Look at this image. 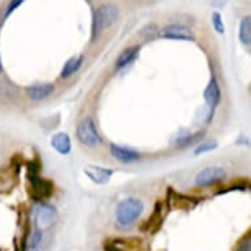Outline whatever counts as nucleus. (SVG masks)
Instances as JSON below:
<instances>
[{
  "mask_svg": "<svg viewBox=\"0 0 251 251\" xmlns=\"http://www.w3.org/2000/svg\"><path fill=\"white\" fill-rule=\"evenodd\" d=\"M144 210V202L138 199H125L116 208V220L120 226L128 227L136 223Z\"/></svg>",
  "mask_w": 251,
  "mask_h": 251,
  "instance_id": "1",
  "label": "nucleus"
},
{
  "mask_svg": "<svg viewBox=\"0 0 251 251\" xmlns=\"http://www.w3.org/2000/svg\"><path fill=\"white\" fill-rule=\"evenodd\" d=\"M120 16L119 8L115 4L105 3L95 9L94 21H92V38L98 37L104 29L115 24Z\"/></svg>",
  "mask_w": 251,
  "mask_h": 251,
  "instance_id": "2",
  "label": "nucleus"
},
{
  "mask_svg": "<svg viewBox=\"0 0 251 251\" xmlns=\"http://www.w3.org/2000/svg\"><path fill=\"white\" fill-rule=\"evenodd\" d=\"M76 137L80 144L88 146V148H96V146L101 145V137L99 136V133L96 130L95 123L91 117H86L78 124Z\"/></svg>",
  "mask_w": 251,
  "mask_h": 251,
  "instance_id": "3",
  "label": "nucleus"
},
{
  "mask_svg": "<svg viewBox=\"0 0 251 251\" xmlns=\"http://www.w3.org/2000/svg\"><path fill=\"white\" fill-rule=\"evenodd\" d=\"M29 181H30V184H32L33 199L36 201H44V200L49 199L50 196L53 195V184H51L49 180H45V179L40 177L38 171L36 169H34L33 171L29 169Z\"/></svg>",
  "mask_w": 251,
  "mask_h": 251,
  "instance_id": "4",
  "label": "nucleus"
},
{
  "mask_svg": "<svg viewBox=\"0 0 251 251\" xmlns=\"http://www.w3.org/2000/svg\"><path fill=\"white\" fill-rule=\"evenodd\" d=\"M224 179H226V171L221 167H208L201 170L196 175L195 183L198 187H209L217 183H221Z\"/></svg>",
  "mask_w": 251,
  "mask_h": 251,
  "instance_id": "5",
  "label": "nucleus"
},
{
  "mask_svg": "<svg viewBox=\"0 0 251 251\" xmlns=\"http://www.w3.org/2000/svg\"><path fill=\"white\" fill-rule=\"evenodd\" d=\"M162 38L167 40H181V41H194L195 36L190 28L181 24H170L162 29L159 33Z\"/></svg>",
  "mask_w": 251,
  "mask_h": 251,
  "instance_id": "6",
  "label": "nucleus"
},
{
  "mask_svg": "<svg viewBox=\"0 0 251 251\" xmlns=\"http://www.w3.org/2000/svg\"><path fill=\"white\" fill-rule=\"evenodd\" d=\"M54 220H55V209L48 204H42L37 209V214H36V225H37L38 230H45L51 226Z\"/></svg>",
  "mask_w": 251,
  "mask_h": 251,
  "instance_id": "7",
  "label": "nucleus"
},
{
  "mask_svg": "<svg viewBox=\"0 0 251 251\" xmlns=\"http://www.w3.org/2000/svg\"><path fill=\"white\" fill-rule=\"evenodd\" d=\"M109 150H111L112 156L116 158L117 161L123 162V163H132V162H137L140 159V154L132 149H126L119 146V145L112 144Z\"/></svg>",
  "mask_w": 251,
  "mask_h": 251,
  "instance_id": "8",
  "label": "nucleus"
},
{
  "mask_svg": "<svg viewBox=\"0 0 251 251\" xmlns=\"http://www.w3.org/2000/svg\"><path fill=\"white\" fill-rule=\"evenodd\" d=\"M84 174L91 180L95 181L98 184H105L113 175V170L104 169L99 166H87L84 169Z\"/></svg>",
  "mask_w": 251,
  "mask_h": 251,
  "instance_id": "9",
  "label": "nucleus"
},
{
  "mask_svg": "<svg viewBox=\"0 0 251 251\" xmlns=\"http://www.w3.org/2000/svg\"><path fill=\"white\" fill-rule=\"evenodd\" d=\"M204 100L212 108V111L221 101V90H220V86H218L217 79L214 78V76L210 79L209 84L206 86L205 91H204Z\"/></svg>",
  "mask_w": 251,
  "mask_h": 251,
  "instance_id": "10",
  "label": "nucleus"
},
{
  "mask_svg": "<svg viewBox=\"0 0 251 251\" xmlns=\"http://www.w3.org/2000/svg\"><path fill=\"white\" fill-rule=\"evenodd\" d=\"M50 144L53 146V149L57 152L62 154V155H67L71 151V140L67 133H57L51 137Z\"/></svg>",
  "mask_w": 251,
  "mask_h": 251,
  "instance_id": "11",
  "label": "nucleus"
},
{
  "mask_svg": "<svg viewBox=\"0 0 251 251\" xmlns=\"http://www.w3.org/2000/svg\"><path fill=\"white\" fill-rule=\"evenodd\" d=\"M54 92L53 84H36L26 88V95L32 100H44Z\"/></svg>",
  "mask_w": 251,
  "mask_h": 251,
  "instance_id": "12",
  "label": "nucleus"
},
{
  "mask_svg": "<svg viewBox=\"0 0 251 251\" xmlns=\"http://www.w3.org/2000/svg\"><path fill=\"white\" fill-rule=\"evenodd\" d=\"M140 53V46H130L128 49H125L123 53L120 54L119 58L116 59V69L117 70H121L125 66H128L129 63H132L134 59L137 58Z\"/></svg>",
  "mask_w": 251,
  "mask_h": 251,
  "instance_id": "13",
  "label": "nucleus"
},
{
  "mask_svg": "<svg viewBox=\"0 0 251 251\" xmlns=\"http://www.w3.org/2000/svg\"><path fill=\"white\" fill-rule=\"evenodd\" d=\"M83 63V57L80 55V57H73L70 58L69 61L65 63V66H63V69H62L61 71V78L62 79H67L70 78L71 75H74L76 71L80 69V66H82Z\"/></svg>",
  "mask_w": 251,
  "mask_h": 251,
  "instance_id": "14",
  "label": "nucleus"
},
{
  "mask_svg": "<svg viewBox=\"0 0 251 251\" xmlns=\"http://www.w3.org/2000/svg\"><path fill=\"white\" fill-rule=\"evenodd\" d=\"M239 41L242 42L243 45H250L251 42V17L246 16L243 17L241 23H239V30H238Z\"/></svg>",
  "mask_w": 251,
  "mask_h": 251,
  "instance_id": "15",
  "label": "nucleus"
},
{
  "mask_svg": "<svg viewBox=\"0 0 251 251\" xmlns=\"http://www.w3.org/2000/svg\"><path fill=\"white\" fill-rule=\"evenodd\" d=\"M212 24H213V28L214 30L220 34H224L225 33V26H224V23H223V17L218 12H214L212 15Z\"/></svg>",
  "mask_w": 251,
  "mask_h": 251,
  "instance_id": "16",
  "label": "nucleus"
},
{
  "mask_svg": "<svg viewBox=\"0 0 251 251\" xmlns=\"http://www.w3.org/2000/svg\"><path fill=\"white\" fill-rule=\"evenodd\" d=\"M202 136H204V132L201 133H198V134H195V136H188L185 137L184 140L181 141V142H179V146H181V148H188L190 145H194L196 144L200 138H202Z\"/></svg>",
  "mask_w": 251,
  "mask_h": 251,
  "instance_id": "17",
  "label": "nucleus"
},
{
  "mask_svg": "<svg viewBox=\"0 0 251 251\" xmlns=\"http://www.w3.org/2000/svg\"><path fill=\"white\" fill-rule=\"evenodd\" d=\"M217 148V142L216 141H209V142H205V144H201L199 146L196 150H195V154L199 155V154H202V152L210 151V150H213V149Z\"/></svg>",
  "mask_w": 251,
  "mask_h": 251,
  "instance_id": "18",
  "label": "nucleus"
},
{
  "mask_svg": "<svg viewBox=\"0 0 251 251\" xmlns=\"http://www.w3.org/2000/svg\"><path fill=\"white\" fill-rule=\"evenodd\" d=\"M156 33H158V29H156V26L154 24L148 25V26L145 29H142V32H141V34L146 38H151L152 36H155Z\"/></svg>",
  "mask_w": 251,
  "mask_h": 251,
  "instance_id": "19",
  "label": "nucleus"
},
{
  "mask_svg": "<svg viewBox=\"0 0 251 251\" xmlns=\"http://www.w3.org/2000/svg\"><path fill=\"white\" fill-rule=\"evenodd\" d=\"M23 3H24V0H11V1H9L8 7H7V12H5V16L8 17L9 15H11V13H12L15 9L19 8V7H20Z\"/></svg>",
  "mask_w": 251,
  "mask_h": 251,
  "instance_id": "20",
  "label": "nucleus"
},
{
  "mask_svg": "<svg viewBox=\"0 0 251 251\" xmlns=\"http://www.w3.org/2000/svg\"><path fill=\"white\" fill-rule=\"evenodd\" d=\"M237 251H251V238L250 235H247V238L245 241L239 243Z\"/></svg>",
  "mask_w": 251,
  "mask_h": 251,
  "instance_id": "21",
  "label": "nucleus"
},
{
  "mask_svg": "<svg viewBox=\"0 0 251 251\" xmlns=\"http://www.w3.org/2000/svg\"><path fill=\"white\" fill-rule=\"evenodd\" d=\"M28 251H38V249H37V247H32V246H29Z\"/></svg>",
  "mask_w": 251,
  "mask_h": 251,
  "instance_id": "22",
  "label": "nucleus"
},
{
  "mask_svg": "<svg viewBox=\"0 0 251 251\" xmlns=\"http://www.w3.org/2000/svg\"><path fill=\"white\" fill-rule=\"evenodd\" d=\"M0 73H3V65H1V59H0Z\"/></svg>",
  "mask_w": 251,
  "mask_h": 251,
  "instance_id": "23",
  "label": "nucleus"
}]
</instances>
